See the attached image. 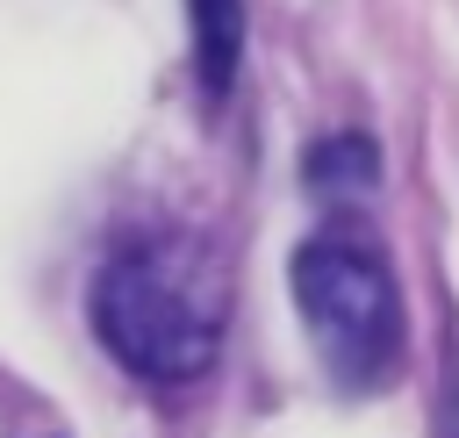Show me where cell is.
<instances>
[{
    "instance_id": "obj_1",
    "label": "cell",
    "mask_w": 459,
    "mask_h": 438,
    "mask_svg": "<svg viewBox=\"0 0 459 438\" xmlns=\"http://www.w3.org/2000/svg\"><path fill=\"white\" fill-rule=\"evenodd\" d=\"M93 337L143 381H194L222 352L230 273L194 237H136L93 273Z\"/></svg>"
},
{
    "instance_id": "obj_2",
    "label": "cell",
    "mask_w": 459,
    "mask_h": 438,
    "mask_svg": "<svg viewBox=\"0 0 459 438\" xmlns=\"http://www.w3.org/2000/svg\"><path fill=\"white\" fill-rule=\"evenodd\" d=\"M294 280V309H301V330L323 359V373L351 395L366 388H387L402 373V345H409V323H402V287L387 273V258L359 237H308L287 266Z\"/></svg>"
},
{
    "instance_id": "obj_3",
    "label": "cell",
    "mask_w": 459,
    "mask_h": 438,
    "mask_svg": "<svg viewBox=\"0 0 459 438\" xmlns=\"http://www.w3.org/2000/svg\"><path fill=\"white\" fill-rule=\"evenodd\" d=\"M186 14H194V79L208 101H222L244 65V0H186Z\"/></svg>"
},
{
    "instance_id": "obj_4",
    "label": "cell",
    "mask_w": 459,
    "mask_h": 438,
    "mask_svg": "<svg viewBox=\"0 0 459 438\" xmlns=\"http://www.w3.org/2000/svg\"><path fill=\"white\" fill-rule=\"evenodd\" d=\"M301 180L316 194H366L380 180V151H373L366 129H330V136H316L301 151Z\"/></svg>"
}]
</instances>
